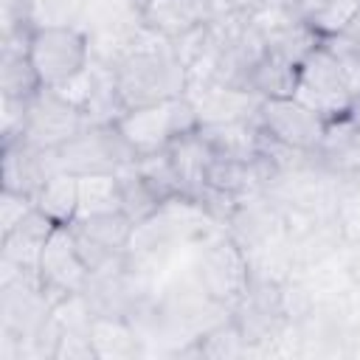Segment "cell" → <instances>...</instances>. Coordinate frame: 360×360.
Instances as JSON below:
<instances>
[{
  "mask_svg": "<svg viewBox=\"0 0 360 360\" xmlns=\"http://www.w3.org/2000/svg\"><path fill=\"white\" fill-rule=\"evenodd\" d=\"M138 39L129 48V53L112 68L121 104L127 110H135V107H146V104L183 96L186 65L180 62L174 48L163 45V39L158 45H141Z\"/></svg>",
  "mask_w": 360,
  "mask_h": 360,
  "instance_id": "1",
  "label": "cell"
},
{
  "mask_svg": "<svg viewBox=\"0 0 360 360\" xmlns=\"http://www.w3.org/2000/svg\"><path fill=\"white\" fill-rule=\"evenodd\" d=\"M115 124L127 138V143L138 152V158H143V155L166 152V146L180 135L197 132L200 112L188 96H177L169 101L127 110Z\"/></svg>",
  "mask_w": 360,
  "mask_h": 360,
  "instance_id": "2",
  "label": "cell"
},
{
  "mask_svg": "<svg viewBox=\"0 0 360 360\" xmlns=\"http://www.w3.org/2000/svg\"><path fill=\"white\" fill-rule=\"evenodd\" d=\"M28 56L42 87L59 90L90 68V37L79 25L31 28Z\"/></svg>",
  "mask_w": 360,
  "mask_h": 360,
  "instance_id": "3",
  "label": "cell"
},
{
  "mask_svg": "<svg viewBox=\"0 0 360 360\" xmlns=\"http://www.w3.org/2000/svg\"><path fill=\"white\" fill-rule=\"evenodd\" d=\"M138 152L127 143L118 124H90L65 146L53 149L56 172L70 174H98V172H121L135 163Z\"/></svg>",
  "mask_w": 360,
  "mask_h": 360,
  "instance_id": "4",
  "label": "cell"
},
{
  "mask_svg": "<svg viewBox=\"0 0 360 360\" xmlns=\"http://www.w3.org/2000/svg\"><path fill=\"white\" fill-rule=\"evenodd\" d=\"M292 98H298L301 104L315 110L326 124L349 118V110L354 104V93L349 90L346 76H343L338 59L323 45V39L298 65V82H295Z\"/></svg>",
  "mask_w": 360,
  "mask_h": 360,
  "instance_id": "5",
  "label": "cell"
},
{
  "mask_svg": "<svg viewBox=\"0 0 360 360\" xmlns=\"http://www.w3.org/2000/svg\"><path fill=\"white\" fill-rule=\"evenodd\" d=\"M84 127H90L82 107L68 101L59 90L42 87L25 107V127L22 138L45 152H53L65 146L70 138H76Z\"/></svg>",
  "mask_w": 360,
  "mask_h": 360,
  "instance_id": "6",
  "label": "cell"
},
{
  "mask_svg": "<svg viewBox=\"0 0 360 360\" xmlns=\"http://www.w3.org/2000/svg\"><path fill=\"white\" fill-rule=\"evenodd\" d=\"M256 115H259V127L267 138H273L295 152H312L326 138V121L292 96L290 98H262Z\"/></svg>",
  "mask_w": 360,
  "mask_h": 360,
  "instance_id": "7",
  "label": "cell"
},
{
  "mask_svg": "<svg viewBox=\"0 0 360 360\" xmlns=\"http://www.w3.org/2000/svg\"><path fill=\"white\" fill-rule=\"evenodd\" d=\"M200 287L219 307H236L248 295L250 273L245 250L233 239L214 242L200 259Z\"/></svg>",
  "mask_w": 360,
  "mask_h": 360,
  "instance_id": "8",
  "label": "cell"
},
{
  "mask_svg": "<svg viewBox=\"0 0 360 360\" xmlns=\"http://www.w3.org/2000/svg\"><path fill=\"white\" fill-rule=\"evenodd\" d=\"M39 281H42V290L48 295L56 292L59 301L65 295L87 290L90 267L84 264V259L79 253L70 225H56L51 231V236L42 248V256H39Z\"/></svg>",
  "mask_w": 360,
  "mask_h": 360,
  "instance_id": "9",
  "label": "cell"
},
{
  "mask_svg": "<svg viewBox=\"0 0 360 360\" xmlns=\"http://www.w3.org/2000/svg\"><path fill=\"white\" fill-rule=\"evenodd\" d=\"M141 22L163 39H180L208 20V0H138Z\"/></svg>",
  "mask_w": 360,
  "mask_h": 360,
  "instance_id": "10",
  "label": "cell"
},
{
  "mask_svg": "<svg viewBox=\"0 0 360 360\" xmlns=\"http://www.w3.org/2000/svg\"><path fill=\"white\" fill-rule=\"evenodd\" d=\"M295 82H298V65L264 48L262 56L250 65L245 84L259 98H290L295 93Z\"/></svg>",
  "mask_w": 360,
  "mask_h": 360,
  "instance_id": "11",
  "label": "cell"
},
{
  "mask_svg": "<svg viewBox=\"0 0 360 360\" xmlns=\"http://www.w3.org/2000/svg\"><path fill=\"white\" fill-rule=\"evenodd\" d=\"M0 90H3V96L20 98V101H31L42 90V82L31 65V56H28V42L17 45L14 39H3Z\"/></svg>",
  "mask_w": 360,
  "mask_h": 360,
  "instance_id": "12",
  "label": "cell"
},
{
  "mask_svg": "<svg viewBox=\"0 0 360 360\" xmlns=\"http://www.w3.org/2000/svg\"><path fill=\"white\" fill-rule=\"evenodd\" d=\"M87 335H90V346H93L96 357H132V354H138V335L127 323L124 315L93 312Z\"/></svg>",
  "mask_w": 360,
  "mask_h": 360,
  "instance_id": "13",
  "label": "cell"
},
{
  "mask_svg": "<svg viewBox=\"0 0 360 360\" xmlns=\"http://www.w3.org/2000/svg\"><path fill=\"white\" fill-rule=\"evenodd\" d=\"M34 202L56 225H73L79 217V177L70 172H53L42 183Z\"/></svg>",
  "mask_w": 360,
  "mask_h": 360,
  "instance_id": "14",
  "label": "cell"
},
{
  "mask_svg": "<svg viewBox=\"0 0 360 360\" xmlns=\"http://www.w3.org/2000/svg\"><path fill=\"white\" fill-rule=\"evenodd\" d=\"M124 211L121 180L118 172H98V174H79V217L112 214Z\"/></svg>",
  "mask_w": 360,
  "mask_h": 360,
  "instance_id": "15",
  "label": "cell"
},
{
  "mask_svg": "<svg viewBox=\"0 0 360 360\" xmlns=\"http://www.w3.org/2000/svg\"><path fill=\"white\" fill-rule=\"evenodd\" d=\"M135 222L124 214V211H112V214H96V217H82L73 222V231L82 233L84 239H90L93 245L110 250V253H121L132 236H135Z\"/></svg>",
  "mask_w": 360,
  "mask_h": 360,
  "instance_id": "16",
  "label": "cell"
},
{
  "mask_svg": "<svg viewBox=\"0 0 360 360\" xmlns=\"http://www.w3.org/2000/svg\"><path fill=\"white\" fill-rule=\"evenodd\" d=\"M256 166H259V158H256V160H233V158L211 155L208 172H205V186H208L211 191L236 197V194L248 191V188L262 177V174L256 172Z\"/></svg>",
  "mask_w": 360,
  "mask_h": 360,
  "instance_id": "17",
  "label": "cell"
},
{
  "mask_svg": "<svg viewBox=\"0 0 360 360\" xmlns=\"http://www.w3.org/2000/svg\"><path fill=\"white\" fill-rule=\"evenodd\" d=\"M118 180H121V197H124V214L135 222V225H141V222H146V219H152L158 211H160V205H163V200L152 191V186L141 177V172L135 169V163H129V166H124L121 172H118Z\"/></svg>",
  "mask_w": 360,
  "mask_h": 360,
  "instance_id": "18",
  "label": "cell"
},
{
  "mask_svg": "<svg viewBox=\"0 0 360 360\" xmlns=\"http://www.w3.org/2000/svg\"><path fill=\"white\" fill-rule=\"evenodd\" d=\"M45 25L82 28V0H31V28Z\"/></svg>",
  "mask_w": 360,
  "mask_h": 360,
  "instance_id": "19",
  "label": "cell"
},
{
  "mask_svg": "<svg viewBox=\"0 0 360 360\" xmlns=\"http://www.w3.org/2000/svg\"><path fill=\"white\" fill-rule=\"evenodd\" d=\"M323 45H326L329 53L338 59V65H340V70H343V76H346V84H349V90H352L354 98H357V96H360V45L352 42V39H346V37H340V34L326 37Z\"/></svg>",
  "mask_w": 360,
  "mask_h": 360,
  "instance_id": "20",
  "label": "cell"
},
{
  "mask_svg": "<svg viewBox=\"0 0 360 360\" xmlns=\"http://www.w3.org/2000/svg\"><path fill=\"white\" fill-rule=\"evenodd\" d=\"M34 205H37L34 197L20 194V191H11V188H3V194H0V231H3V236L11 233L28 217V211Z\"/></svg>",
  "mask_w": 360,
  "mask_h": 360,
  "instance_id": "21",
  "label": "cell"
},
{
  "mask_svg": "<svg viewBox=\"0 0 360 360\" xmlns=\"http://www.w3.org/2000/svg\"><path fill=\"white\" fill-rule=\"evenodd\" d=\"M340 37H346V39H352V42H357L360 45V8L354 11V17L349 20V25L340 31Z\"/></svg>",
  "mask_w": 360,
  "mask_h": 360,
  "instance_id": "22",
  "label": "cell"
},
{
  "mask_svg": "<svg viewBox=\"0 0 360 360\" xmlns=\"http://www.w3.org/2000/svg\"><path fill=\"white\" fill-rule=\"evenodd\" d=\"M349 121H352V124L360 129V96L354 98V104H352V110H349Z\"/></svg>",
  "mask_w": 360,
  "mask_h": 360,
  "instance_id": "23",
  "label": "cell"
}]
</instances>
